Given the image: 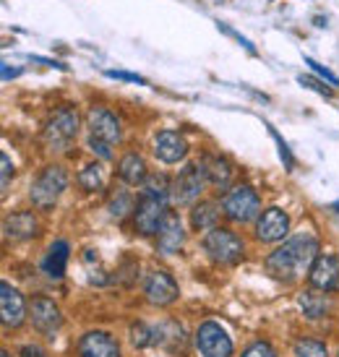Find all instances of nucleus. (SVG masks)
<instances>
[{
  "mask_svg": "<svg viewBox=\"0 0 339 357\" xmlns=\"http://www.w3.org/2000/svg\"><path fill=\"white\" fill-rule=\"evenodd\" d=\"M331 208H334V211H337V214H339V201H337V204H334V206H331Z\"/></svg>",
  "mask_w": 339,
  "mask_h": 357,
  "instance_id": "nucleus-39",
  "label": "nucleus"
},
{
  "mask_svg": "<svg viewBox=\"0 0 339 357\" xmlns=\"http://www.w3.org/2000/svg\"><path fill=\"white\" fill-rule=\"evenodd\" d=\"M29 318L34 328L45 334V337H52L55 331L63 324V316H60V307L52 303L50 298H34L29 305Z\"/></svg>",
  "mask_w": 339,
  "mask_h": 357,
  "instance_id": "nucleus-9",
  "label": "nucleus"
},
{
  "mask_svg": "<svg viewBox=\"0 0 339 357\" xmlns=\"http://www.w3.org/2000/svg\"><path fill=\"white\" fill-rule=\"evenodd\" d=\"M154 344H162L165 349L178 355V352H186L188 342H186V331H183L178 321H165V324L154 328Z\"/></svg>",
  "mask_w": 339,
  "mask_h": 357,
  "instance_id": "nucleus-19",
  "label": "nucleus"
},
{
  "mask_svg": "<svg viewBox=\"0 0 339 357\" xmlns=\"http://www.w3.org/2000/svg\"><path fill=\"white\" fill-rule=\"evenodd\" d=\"M269 133H271V139L277 141V146H280V157H282V162H285V167L292 169V167H295V159H292V151H289V146L285 144V139H282L280 133L271 128V126H269Z\"/></svg>",
  "mask_w": 339,
  "mask_h": 357,
  "instance_id": "nucleus-31",
  "label": "nucleus"
},
{
  "mask_svg": "<svg viewBox=\"0 0 339 357\" xmlns=\"http://www.w3.org/2000/svg\"><path fill=\"white\" fill-rule=\"evenodd\" d=\"M308 282L313 289L321 292H337L339 289V258L331 253H324L313 261L308 271Z\"/></svg>",
  "mask_w": 339,
  "mask_h": 357,
  "instance_id": "nucleus-8",
  "label": "nucleus"
},
{
  "mask_svg": "<svg viewBox=\"0 0 339 357\" xmlns=\"http://www.w3.org/2000/svg\"><path fill=\"white\" fill-rule=\"evenodd\" d=\"M89 130H91V136L107 141V144H118V141L123 139L120 120L115 118L107 107H91L89 109Z\"/></svg>",
  "mask_w": 339,
  "mask_h": 357,
  "instance_id": "nucleus-14",
  "label": "nucleus"
},
{
  "mask_svg": "<svg viewBox=\"0 0 339 357\" xmlns=\"http://www.w3.org/2000/svg\"><path fill=\"white\" fill-rule=\"evenodd\" d=\"M289 232V217L282 208L271 206L256 219V238L261 243H277Z\"/></svg>",
  "mask_w": 339,
  "mask_h": 357,
  "instance_id": "nucleus-12",
  "label": "nucleus"
},
{
  "mask_svg": "<svg viewBox=\"0 0 339 357\" xmlns=\"http://www.w3.org/2000/svg\"><path fill=\"white\" fill-rule=\"evenodd\" d=\"M292 352H295V357H329L326 355V347L321 342H316V339H298Z\"/></svg>",
  "mask_w": 339,
  "mask_h": 357,
  "instance_id": "nucleus-28",
  "label": "nucleus"
},
{
  "mask_svg": "<svg viewBox=\"0 0 339 357\" xmlns=\"http://www.w3.org/2000/svg\"><path fill=\"white\" fill-rule=\"evenodd\" d=\"M118 175H120V180H126L128 185H141V183L146 180V162H144V157L136 154V151L126 154V157L118 162Z\"/></svg>",
  "mask_w": 339,
  "mask_h": 357,
  "instance_id": "nucleus-21",
  "label": "nucleus"
},
{
  "mask_svg": "<svg viewBox=\"0 0 339 357\" xmlns=\"http://www.w3.org/2000/svg\"><path fill=\"white\" fill-rule=\"evenodd\" d=\"M130 342L136 347H149V344H154V328L144 326V324H133L130 326Z\"/></svg>",
  "mask_w": 339,
  "mask_h": 357,
  "instance_id": "nucleus-29",
  "label": "nucleus"
},
{
  "mask_svg": "<svg viewBox=\"0 0 339 357\" xmlns=\"http://www.w3.org/2000/svg\"><path fill=\"white\" fill-rule=\"evenodd\" d=\"M107 79H118V81H128V84H144L139 73H130V70H105Z\"/></svg>",
  "mask_w": 339,
  "mask_h": 357,
  "instance_id": "nucleus-35",
  "label": "nucleus"
},
{
  "mask_svg": "<svg viewBox=\"0 0 339 357\" xmlns=\"http://www.w3.org/2000/svg\"><path fill=\"white\" fill-rule=\"evenodd\" d=\"M79 355L81 357H118L120 347L115 337L107 331H89L79 339Z\"/></svg>",
  "mask_w": 339,
  "mask_h": 357,
  "instance_id": "nucleus-16",
  "label": "nucleus"
},
{
  "mask_svg": "<svg viewBox=\"0 0 339 357\" xmlns=\"http://www.w3.org/2000/svg\"><path fill=\"white\" fill-rule=\"evenodd\" d=\"M3 229H6V235L13 240H29L40 232V222H37V217H34L31 211H16V214L6 217Z\"/></svg>",
  "mask_w": 339,
  "mask_h": 357,
  "instance_id": "nucleus-18",
  "label": "nucleus"
},
{
  "mask_svg": "<svg viewBox=\"0 0 339 357\" xmlns=\"http://www.w3.org/2000/svg\"><path fill=\"white\" fill-rule=\"evenodd\" d=\"M0 165H3V183H0V185H3V190H6L10 185V172H13L8 154H0Z\"/></svg>",
  "mask_w": 339,
  "mask_h": 357,
  "instance_id": "nucleus-36",
  "label": "nucleus"
},
{
  "mask_svg": "<svg viewBox=\"0 0 339 357\" xmlns=\"http://www.w3.org/2000/svg\"><path fill=\"white\" fill-rule=\"evenodd\" d=\"M243 357H277V352H274V347H271L269 342H253V344L243 352Z\"/></svg>",
  "mask_w": 339,
  "mask_h": 357,
  "instance_id": "nucleus-32",
  "label": "nucleus"
},
{
  "mask_svg": "<svg viewBox=\"0 0 339 357\" xmlns=\"http://www.w3.org/2000/svg\"><path fill=\"white\" fill-rule=\"evenodd\" d=\"M21 357H45V352L40 347H24L21 349Z\"/></svg>",
  "mask_w": 339,
  "mask_h": 357,
  "instance_id": "nucleus-37",
  "label": "nucleus"
},
{
  "mask_svg": "<svg viewBox=\"0 0 339 357\" xmlns=\"http://www.w3.org/2000/svg\"><path fill=\"white\" fill-rule=\"evenodd\" d=\"M76 136H79V112H76V107L66 105V107L55 109V115L45 126V144H47V149L68 151L70 144L76 141Z\"/></svg>",
  "mask_w": 339,
  "mask_h": 357,
  "instance_id": "nucleus-3",
  "label": "nucleus"
},
{
  "mask_svg": "<svg viewBox=\"0 0 339 357\" xmlns=\"http://www.w3.org/2000/svg\"><path fill=\"white\" fill-rule=\"evenodd\" d=\"M204 250L217 266H235L246 256L243 240L225 227H214L204 235Z\"/></svg>",
  "mask_w": 339,
  "mask_h": 357,
  "instance_id": "nucleus-2",
  "label": "nucleus"
},
{
  "mask_svg": "<svg viewBox=\"0 0 339 357\" xmlns=\"http://www.w3.org/2000/svg\"><path fill=\"white\" fill-rule=\"evenodd\" d=\"M204 167H206V175H209V183L217 185V188H227L229 180H232V169H229L227 159L222 157H204Z\"/></svg>",
  "mask_w": 339,
  "mask_h": 357,
  "instance_id": "nucleus-23",
  "label": "nucleus"
},
{
  "mask_svg": "<svg viewBox=\"0 0 339 357\" xmlns=\"http://www.w3.org/2000/svg\"><path fill=\"white\" fill-rule=\"evenodd\" d=\"M68 188V172L60 165H47L40 172V178L31 183V201L37 208H52Z\"/></svg>",
  "mask_w": 339,
  "mask_h": 357,
  "instance_id": "nucleus-4",
  "label": "nucleus"
},
{
  "mask_svg": "<svg viewBox=\"0 0 339 357\" xmlns=\"http://www.w3.org/2000/svg\"><path fill=\"white\" fill-rule=\"evenodd\" d=\"M300 307H303V313L308 318H321V316H326V298L321 295V292H303L298 298Z\"/></svg>",
  "mask_w": 339,
  "mask_h": 357,
  "instance_id": "nucleus-25",
  "label": "nucleus"
},
{
  "mask_svg": "<svg viewBox=\"0 0 339 357\" xmlns=\"http://www.w3.org/2000/svg\"><path fill=\"white\" fill-rule=\"evenodd\" d=\"M154 154L165 165H175L180 159H186L188 144L175 130H162V133H157V139H154Z\"/></svg>",
  "mask_w": 339,
  "mask_h": 357,
  "instance_id": "nucleus-15",
  "label": "nucleus"
},
{
  "mask_svg": "<svg viewBox=\"0 0 339 357\" xmlns=\"http://www.w3.org/2000/svg\"><path fill=\"white\" fill-rule=\"evenodd\" d=\"M79 183L84 190H89V193H94V190H102L105 188V167H102L100 162H91V165H86V167L79 172Z\"/></svg>",
  "mask_w": 339,
  "mask_h": 357,
  "instance_id": "nucleus-24",
  "label": "nucleus"
},
{
  "mask_svg": "<svg viewBox=\"0 0 339 357\" xmlns=\"http://www.w3.org/2000/svg\"><path fill=\"white\" fill-rule=\"evenodd\" d=\"M167 201L162 199H151V196H144L139 201V206H136V229H139L141 235H154V232H160V225L165 214H167V206H165Z\"/></svg>",
  "mask_w": 339,
  "mask_h": 357,
  "instance_id": "nucleus-13",
  "label": "nucleus"
},
{
  "mask_svg": "<svg viewBox=\"0 0 339 357\" xmlns=\"http://www.w3.org/2000/svg\"><path fill=\"white\" fill-rule=\"evenodd\" d=\"M144 185V196H151V199H162V201H167L170 196V190H172V183H170L165 175H146V180L141 183Z\"/></svg>",
  "mask_w": 339,
  "mask_h": 357,
  "instance_id": "nucleus-26",
  "label": "nucleus"
},
{
  "mask_svg": "<svg viewBox=\"0 0 339 357\" xmlns=\"http://www.w3.org/2000/svg\"><path fill=\"white\" fill-rule=\"evenodd\" d=\"M144 295L151 305H170L178 300V284L170 277L167 271H151L146 282H144Z\"/></svg>",
  "mask_w": 339,
  "mask_h": 357,
  "instance_id": "nucleus-11",
  "label": "nucleus"
},
{
  "mask_svg": "<svg viewBox=\"0 0 339 357\" xmlns=\"http://www.w3.org/2000/svg\"><path fill=\"white\" fill-rule=\"evenodd\" d=\"M66 266H68V243L58 240V243H52L45 261H42V271L50 279H60L66 274Z\"/></svg>",
  "mask_w": 339,
  "mask_h": 357,
  "instance_id": "nucleus-20",
  "label": "nucleus"
},
{
  "mask_svg": "<svg viewBox=\"0 0 339 357\" xmlns=\"http://www.w3.org/2000/svg\"><path fill=\"white\" fill-rule=\"evenodd\" d=\"M316 258H319V240L313 235H295L282 248L269 253L264 264H266V271L271 277L282 279V282H292L298 274L310 271Z\"/></svg>",
  "mask_w": 339,
  "mask_h": 357,
  "instance_id": "nucleus-1",
  "label": "nucleus"
},
{
  "mask_svg": "<svg viewBox=\"0 0 339 357\" xmlns=\"http://www.w3.org/2000/svg\"><path fill=\"white\" fill-rule=\"evenodd\" d=\"M298 81L306 86V89L316 91V94H321V97H331V89L326 86V84H321L319 79H313V76H298Z\"/></svg>",
  "mask_w": 339,
  "mask_h": 357,
  "instance_id": "nucleus-33",
  "label": "nucleus"
},
{
  "mask_svg": "<svg viewBox=\"0 0 339 357\" xmlns=\"http://www.w3.org/2000/svg\"><path fill=\"white\" fill-rule=\"evenodd\" d=\"M110 214L115 219H123V217H128L130 214V208H136L133 206V196H130L128 190H120V193H115L110 199Z\"/></svg>",
  "mask_w": 339,
  "mask_h": 357,
  "instance_id": "nucleus-27",
  "label": "nucleus"
},
{
  "mask_svg": "<svg viewBox=\"0 0 339 357\" xmlns=\"http://www.w3.org/2000/svg\"><path fill=\"white\" fill-rule=\"evenodd\" d=\"M206 183H209V175H206V167H204V162H190L186 167L178 172V178L172 180V190H170V196L175 204L180 206H186V204H193V201L201 196V190L206 188Z\"/></svg>",
  "mask_w": 339,
  "mask_h": 357,
  "instance_id": "nucleus-5",
  "label": "nucleus"
},
{
  "mask_svg": "<svg viewBox=\"0 0 339 357\" xmlns=\"http://www.w3.org/2000/svg\"><path fill=\"white\" fill-rule=\"evenodd\" d=\"M196 347H199L201 357H229L232 339L217 321H206L196 331Z\"/></svg>",
  "mask_w": 339,
  "mask_h": 357,
  "instance_id": "nucleus-7",
  "label": "nucleus"
},
{
  "mask_svg": "<svg viewBox=\"0 0 339 357\" xmlns=\"http://www.w3.org/2000/svg\"><path fill=\"white\" fill-rule=\"evenodd\" d=\"M157 243H160L162 253H178L186 243V232H183V225H180V217L175 211H167L165 219L160 225V232H157Z\"/></svg>",
  "mask_w": 339,
  "mask_h": 357,
  "instance_id": "nucleus-17",
  "label": "nucleus"
},
{
  "mask_svg": "<svg viewBox=\"0 0 339 357\" xmlns=\"http://www.w3.org/2000/svg\"><path fill=\"white\" fill-rule=\"evenodd\" d=\"M306 63H308V68L313 70V73H316L319 79L329 81L331 86H339V76H337V73H331L329 68H324V66H321V63H316L313 58H306Z\"/></svg>",
  "mask_w": 339,
  "mask_h": 357,
  "instance_id": "nucleus-30",
  "label": "nucleus"
},
{
  "mask_svg": "<svg viewBox=\"0 0 339 357\" xmlns=\"http://www.w3.org/2000/svg\"><path fill=\"white\" fill-rule=\"evenodd\" d=\"M222 211H225V217L238 222V225L253 222V219L261 217L259 193L250 188V185H235L232 190H227V196L222 201Z\"/></svg>",
  "mask_w": 339,
  "mask_h": 357,
  "instance_id": "nucleus-6",
  "label": "nucleus"
},
{
  "mask_svg": "<svg viewBox=\"0 0 339 357\" xmlns=\"http://www.w3.org/2000/svg\"><path fill=\"white\" fill-rule=\"evenodd\" d=\"M112 144H107V141L97 139V136H89V149L94 151V154H100L102 159H112Z\"/></svg>",
  "mask_w": 339,
  "mask_h": 357,
  "instance_id": "nucleus-34",
  "label": "nucleus"
},
{
  "mask_svg": "<svg viewBox=\"0 0 339 357\" xmlns=\"http://www.w3.org/2000/svg\"><path fill=\"white\" fill-rule=\"evenodd\" d=\"M3 357H8V352H3Z\"/></svg>",
  "mask_w": 339,
  "mask_h": 357,
  "instance_id": "nucleus-40",
  "label": "nucleus"
},
{
  "mask_svg": "<svg viewBox=\"0 0 339 357\" xmlns=\"http://www.w3.org/2000/svg\"><path fill=\"white\" fill-rule=\"evenodd\" d=\"M21 70L19 68H10V66H3V81H10V79H16Z\"/></svg>",
  "mask_w": 339,
  "mask_h": 357,
  "instance_id": "nucleus-38",
  "label": "nucleus"
},
{
  "mask_svg": "<svg viewBox=\"0 0 339 357\" xmlns=\"http://www.w3.org/2000/svg\"><path fill=\"white\" fill-rule=\"evenodd\" d=\"M220 222V208L214 201H201L190 208V227L193 229H214Z\"/></svg>",
  "mask_w": 339,
  "mask_h": 357,
  "instance_id": "nucleus-22",
  "label": "nucleus"
},
{
  "mask_svg": "<svg viewBox=\"0 0 339 357\" xmlns=\"http://www.w3.org/2000/svg\"><path fill=\"white\" fill-rule=\"evenodd\" d=\"M0 318H3V326L6 328H19L27 318V305L21 292L13 284L3 282L0 284Z\"/></svg>",
  "mask_w": 339,
  "mask_h": 357,
  "instance_id": "nucleus-10",
  "label": "nucleus"
}]
</instances>
